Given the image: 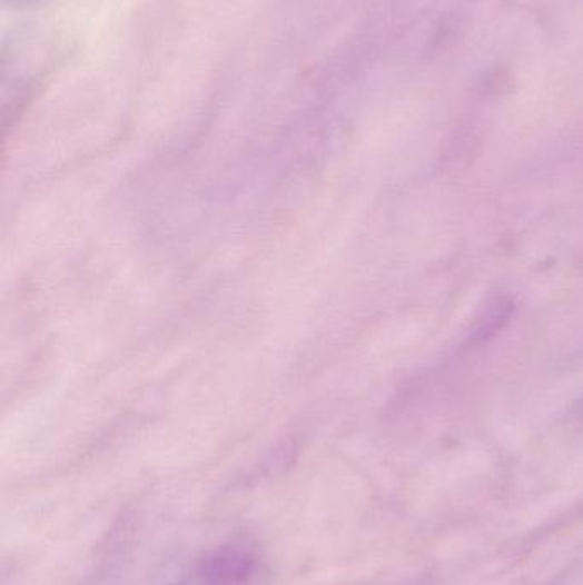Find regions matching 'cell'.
Listing matches in <instances>:
<instances>
[{
  "mask_svg": "<svg viewBox=\"0 0 583 585\" xmlns=\"http://www.w3.org/2000/svg\"><path fill=\"white\" fill-rule=\"evenodd\" d=\"M263 572L260 558L245 545L215 549L199 567L200 585H255Z\"/></svg>",
  "mask_w": 583,
  "mask_h": 585,
  "instance_id": "6da1fadb",
  "label": "cell"
}]
</instances>
